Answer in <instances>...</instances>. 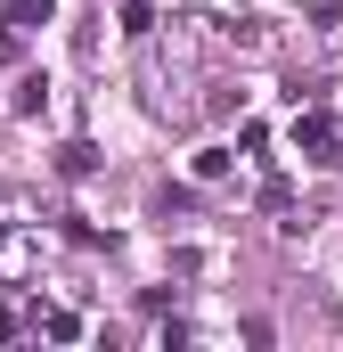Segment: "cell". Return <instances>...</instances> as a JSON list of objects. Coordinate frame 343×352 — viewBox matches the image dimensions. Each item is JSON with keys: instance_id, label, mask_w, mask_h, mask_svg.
I'll return each mask as SVG.
<instances>
[{"instance_id": "1", "label": "cell", "mask_w": 343, "mask_h": 352, "mask_svg": "<svg viewBox=\"0 0 343 352\" xmlns=\"http://www.w3.org/2000/svg\"><path fill=\"white\" fill-rule=\"evenodd\" d=\"M294 148H303L311 164H335L343 156V123L327 115V107H303V115H294Z\"/></svg>"}, {"instance_id": "2", "label": "cell", "mask_w": 343, "mask_h": 352, "mask_svg": "<svg viewBox=\"0 0 343 352\" xmlns=\"http://www.w3.org/2000/svg\"><path fill=\"white\" fill-rule=\"evenodd\" d=\"M98 164H106V156H98L90 140H66V148H58V173H66V180H90Z\"/></svg>"}, {"instance_id": "3", "label": "cell", "mask_w": 343, "mask_h": 352, "mask_svg": "<svg viewBox=\"0 0 343 352\" xmlns=\"http://www.w3.org/2000/svg\"><path fill=\"white\" fill-rule=\"evenodd\" d=\"M0 16H8L16 33H33V25H49V16H58V0H8Z\"/></svg>"}, {"instance_id": "4", "label": "cell", "mask_w": 343, "mask_h": 352, "mask_svg": "<svg viewBox=\"0 0 343 352\" xmlns=\"http://www.w3.org/2000/svg\"><path fill=\"white\" fill-rule=\"evenodd\" d=\"M115 25H123L131 41H147V33H156V8H147V0H123V16H115Z\"/></svg>"}, {"instance_id": "5", "label": "cell", "mask_w": 343, "mask_h": 352, "mask_svg": "<svg viewBox=\"0 0 343 352\" xmlns=\"http://www.w3.org/2000/svg\"><path fill=\"white\" fill-rule=\"evenodd\" d=\"M41 336H49V344H74L82 320H74V311H41Z\"/></svg>"}, {"instance_id": "6", "label": "cell", "mask_w": 343, "mask_h": 352, "mask_svg": "<svg viewBox=\"0 0 343 352\" xmlns=\"http://www.w3.org/2000/svg\"><path fill=\"white\" fill-rule=\"evenodd\" d=\"M41 98H49V82H41V74H25V82H16V98H8V107H16V115H41Z\"/></svg>"}, {"instance_id": "7", "label": "cell", "mask_w": 343, "mask_h": 352, "mask_svg": "<svg viewBox=\"0 0 343 352\" xmlns=\"http://www.w3.org/2000/svg\"><path fill=\"white\" fill-rule=\"evenodd\" d=\"M229 164H237L229 148H196V180H229Z\"/></svg>"}, {"instance_id": "8", "label": "cell", "mask_w": 343, "mask_h": 352, "mask_svg": "<svg viewBox=\"0 0 343 352\" xmlns=\"http://www.w3.org/2000/svg\"><path fill=\"white\" fill-rule=\"evenodd\" d=\"M16 58H25V33H16V25L0 16V66H16Z\"/></svg>"}, {"instance_id": "9", "label": "cell", "mask_w": 343, "mask_h": 352, "mask_svg": "<svg viewBox=\"0 0 343 352\" xmlns=\"http://www.w3.org/2000/svg\"><path fill=\"white\" fill-rule=\"evenodd\" d=\"M16 336H25V311H16V303H0V344H16Z\"/></svg>"}, {"instance_id": "10", "label": "cell", "mask_w": 343, "mask_h": 352, "mask_svg": "<svg viewBox=\"0 0 343 352\" xmlns=\"http://www.w3.org/2000/svg\"><path fill=\"white\" fill-rule=\"evenodd\" d=\"M311 16H319V25H335V16H343V0H311Z\"/></svg>"}, {"instance_id": "11", "label": "cell", "mask_w": 343, "mask_h": 352, "mask_svg": "<svg viewBox=\"0 0 343 352\" xmlns=\"http://www.w3.org/2000/svg\"><path fill=\"white\" fill-rule=\"evenodd\" d=\"M0 246H8V230H0Z\"/></svg>"}]
</instances>
